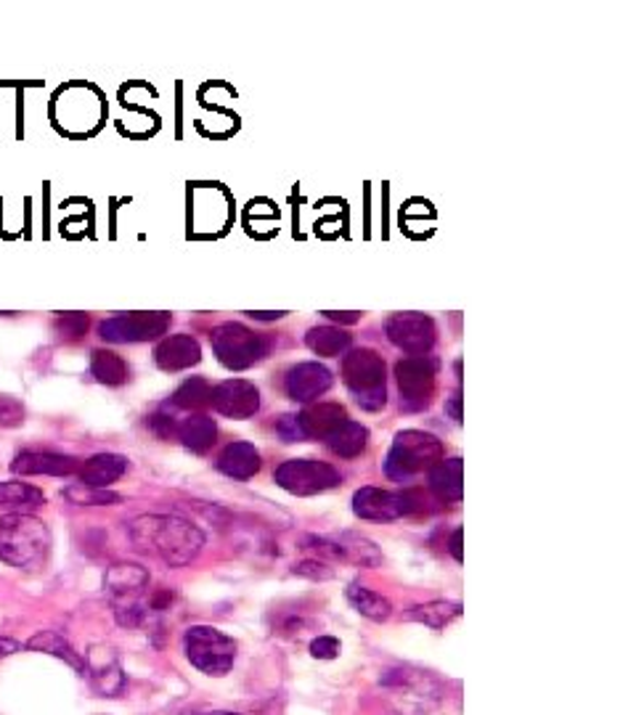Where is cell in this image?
<instances>
[{
    "mask_svg": "<svg viewBox=\"0 0 636 715\" xmlns=\"http://www.w3.org/2000/svg\"><path fill=\"white\" fill-rule=\"evenodd\" d=\"M130 541L138 552L162 559L168 567H186L205 548V533L175 514H144L130 522Z\"/></svg>",
    "mask_w": 636,
    "mask_h": 715,
    "instance_id": "cell-1",
    "label": "cell"
},
{
    "mask_svg": "<svg viewBox=\"0 0 636 715\" xmlns=\"http://www.w3.org/2000/svg\"><path fill=\"white\" fill-rule=\"evenodd\" d=\"M50 557V530L32 514H9L0 520V559L19 570L35 572Z\"/></svg>",
    "mask_w": 636,
    "mask_h": 715,
    "instance_id": "cell-2",
    "label": "cell"
},
{
    "mask_svg": "<svg viewBox=\"0 0 636 715\" xmlns=\"http://www.w3.org/2000/svg\"><path fill=\"white\" fill-rule=\"evenodd\" d=\"M342 379L364 411H382L387 406L385 361L374 350H350L342 358Z\"/></svg>",
    "mask_w": 636,
    "mask_h": 715,
    "instance_id": "cell-3",
    "label": "cell"
},
{
    "mask_svg": "<svg viewBox=\"0 0 636 715\" xmlns=\"http://www.w3.org/2000/svg\"><path fill=\"white\" fill-rule=\"evenodd\" d=\"M443 458V443L422 430L398 432L393 449L387 453L385 475L396 483H409L411 477L432 469Z\"/></svg>",
    "mask_w": 636,
    "mask_h": 715,
    "instance_id": "cell-4",
    "label": "cell"
},
{
    "mask_svg": "<svg viewBox=\"0 0 636 715\" xmlns=\"http://www.w3.org/2000/svg\"><path fill=\"white\" fill-rule=\"evenodd\" d=\"M379 686L387 692L390 707L396 715H424L441 697V686L432 676L413 668L387 670Z\"/></svg>",
    "mask_w": 636,
    "mask_h": 715,
    "instance_id": "cell-5",
    "label": "cell"
},
{
    "mask_svg": "<svg viewBox=\"0 0 636 715\" xmlns=\"http://www.w3.org/2000/svg\"><path fill=\"white\" fill-rule=\"evenodd\" d=\"M183 652H186L189 662L196 670L220 679L237 662L239 647L231 636L213 628V625H191L186 636H183Z\"/></svg>",
    "mask_w": 636,
    "mask_h": 715,
    "instance_id": "cell-6",
    "label": "cell"
},
{
    "mask_svg": "<svg viewBox=\"0 0 636 715\" xmlns=\"http://www.w3.org/2000/svg\"><path fill=\"white\" fill-rule=\"evenodd\" d=\"M209 342H213V350L215 355H218V361L226 368H231V372H245V368L260 363L265 355H269V348H271L263 334H258L254 329L237 321L220 324L218 329H213Z\"/></svg>",
    "mask_w": 636,
    "mask_h": 715,
    "instance_id": "cell-7",
    "label": "cell"
},
{
    "mask_svg": "<svg viewBox=\"0 0 636 715\" xmlns=\"http://www.w3.org/2000/svg\"><path fill=\"white\" fill-rule=\"evenodd\" d=\"M438 363L430 355H411L396 363V382L400 389V408L406 413H419L432 404L435 395Z\"/></svg>",
    "mask_w": 636,
    "mask_h": 715,
    "instance_id": "cell-8",
    "label": "cell"
},
{
    "mask_svg": "<svg viewBox=\"0 0 636 715\" xmlns=\"http://www.w3.org/2000/svg\"><path fill=\"white\" fill-rule=\"evenodd\" d=\"M276 485L292 496L327 493L342 483L340 472L332 464L316 458H289L276 469Z\"/></svg>",
    "mask_w": 636,
    "mask_h": 715,
    "instance_id": "cell-9",
    "label": "cell"
},
{
    "mask_svg": "<svg viewBox=\"0 0 636 715\" xmlns=\"http://www.w3.org/2000/svg\"><path fill=\"white\" fill-rule=\"evenodd\" d=\"M422 498L413 490H382V488H361L353 496V514L372 522H393L400 517L419 512Z\"/></svg>",
    "mask_w": 636,
    "mask_h": 715,
    "instance_id": "cell-10",
    "label": "cell"
},
{
    "mask_svg": "<svg viewBox=\"0 0 636 715\" xmlns=\"http://www.w3.org/2000/svg\"><path fill=\"white\" fill-rule=\"evenodd\" d=\"M173 316L170 313H123V316L106 318L99 327V337L114 344L149 342L168 331Z\"/></svg>",
    "mask_w": 636,
    "mask_h": 715,
    "instance_id": "cell-11",
    "label": "cell"
},
{
    "mask_svg": "<svg viewBox=\"0 0 636 715\" xmlns=\"http://www.w3.org/2000/svg\"><path fill=\"white\" fill-rule=\"evenodd\" d=\"M385 329L387 340L409 355L430 353L438 340L435 321L424 313H393Z\"/></svg>",
    "mask_w": 636,
    "mask_h": 715,
    "instance_id": "cell-12",
    "label": "cell"
},
{
    "mask_svg": "<svg viewBox=\"0 0 636 715\" xmlns=\"http://www.w3.org/2000/svg\"><path fill=\"white\" fill-rule=\"evenodd\" d=\"M303 544L305 548H314L316 554L350 561V565H359V567L382 565L379 548L359 533H342L337 535V538H316V535H305Z\"/></svg>",
    "mask_w": 636,
    "mask_h": 715,
    "instance_id": "cell-13",
    "label": "cell"
},
{
    "mask_svg": "<svg viewBox=\"0 0 636 715\" xmlns=\"http://www.w3.org/2000/svg\"><path fill=\"white\" fill-rule=\"evenodd\" d=\"M209 406L228 419H250L260 411V389L247 379H226L213 387Z\"/></svg>",
    "mask_w": 636,
    "mask_h": 715,
    "instance_id": "cell-14",
    "label": "cell"
},
{
    "mask_svg": "<svg viewBox=\"0 0 636 715\" xmlns=\"http://www.w3.org/2000/svg\"><path fill=\"white\" fill-rule=\"evenodd\" d=\"M146 586H149V572H146V567L133 565V561H117L104 576V589L110 593L114 610L144 602L141 593Z\"/></svg>",
    "mask_w": 636,
    "mask_h": 715,
    "instance_id": "cell-15",
    "label": "cell"
},
{
    "mask_svg": "<svg viewBox=\"0 0 636 715\" xmlns=\"http://www.w3.org/2000/svg\"><path fill=\"white\" fill-rule=\"evenodd\" d=\"M86 662V673L91 679V684L101 697H117L125 686L123 668H120L117 652L112 647H93L91 652L82 657Z\"/></svg>",
    "mask_w": 636,
    "mask_h": 715,
    "instance_id": "cell-16",
    "label": "cell"
},
{
    "mask_svg": "<svg viewBox=\"0 0 636 715\" xmlns=\"http://www.w3.org/2000/svg\"><path fill=\"white\" fill-rule=\"evenodd\" d=\"M286 395H289L295 404H310V400L321 398L329 387H332V372L321 363H297L286 372L284 379Z\"/></svg>",
    "mask_w": 636,
    "mask_h": 715,
    "instance_id": "cell-17",
    "label": "cell"
},
{
    "mask_svg": "<svg viewBox=\"0 0 636 715\" xmlns=\"http://www.w3.org/2000/svg\"><path fill=\"white\" fill-rule=\"evenodd\" d=\"M11 469L16 475H48V477H67L78 472V458L72 456H59V453L48 451H22L11 464Z\"/></svg>",
    "mask_w": 636,
    "mask_h": 715,
    "instance_id": "cell-18",
    "label": "cell"
},
{
    "mask_svg": "<svg viewBox=\"0 0 636 715\" xmlns=\"http://www.w3.org/2000/svg\"><path fill=\"white\" fill-rule=\"evenodd\" d=\"M155 361L168 374L183 372V368L196 366L202 361V348L191 334H175L157 344Z\"/></svg>",
    "mask_w": 636,
    "mask_h": 715,
    "instance_id": "cell-19",
    "label": "cell"
},
{
    "mask_svg": "<svg viewBox=\"0 0 636 715\" xmlns=\"http://www.w3.org/2000/svg\"><path fill=\"white\" fill-rule=\"evenodd\" d=\"M430 490L445 503L462 501L464 496V464L459 456L441 458L430 469Z\"/></svg>",
    "mask_w": 636,
    "mask_h": 715,
    "instance_id": "cell-20",
    "label": "cell"
},
{
    "mask_svg": "<svg viewBox=\"0 0 636 715\" xmlns=\"http://www.w3.org/2000/svg\"><path fill=\"white\" fill-rule=\"evenodd\" d=\"M263 467L260 453L250 443H231L218 456V469L231 480H250Z\"/></svg>",
    "mask_w": 636,
    "mask_h": 715,
    "instance_id": "cell-21",
    "label": "cell"
},
{
    "mask_svg": "<svg viewBox=\"0 0 636 715\" xmlns=\"http://www.w3.org/2000/svg\"><path fill=\"white\" fill-rule=\"evenodd\" d=\"M80 483L91 485V488H110L112 483H117L120 477L127 472V458L120 453H99V456L88 458L86 464L78 469Z\"/></svg>",
    "mask_w": 636,
    "mask_h": 715,
    "instance_id": "cell-22",
    "label": "cell"
},
{
    "mask_svg": "<svg viewBox=\"0 0 636 715\" xmlns=\"http://www.w3.org/2000/svg\"><path fill=\"white\" fill-rule=\"evenodd\" d=\"M300 427L305 432V440L316 438V440H327L342 421H348V411L340 404H318L310 406L308 411H303L300 417Z\"/></svg>",
    "mask_w": 636,
    "mask_h": 715,
    "instance_id": "cell-23",
    "label": "cell"
},
{
    "mask_svg": "<svg viewBox=\"0 0 636 715\" xmlns=\"http://www.w3.org/2000/svg\"><path fill=\"white\" fill-rule=\"evenodd\" d=\"M175 438L181 440L189 451L207 453L215 445V440H218V427H215V419L205 417V413H196V417L178 421Z\"/></svg>",
    "mask_w": 636,
    "mask_h": 715,
    "instance_id": "cell-24",
    "label": "cell"
},
{
    "mask_svg": "<svg viewBox=\"0 0 636 715\" xmlns=\"http://www.w3.org/2000/svg\"><path fill=\"white\" fill-rule=\"evenodd\" d=\"M323 443H327L329 449H332V453H337L340 458H355L366 451L368 430L364 424H359V421L348 419V421H342V424L337 427V430L327 440H323Z\"/></svg>",
    "mask_w": 636,
    "mask_h": 715,
    "instance_id": "cell-25",
    "label": "cell"
},
{
    "mask_svg": "<svg viewBox=\"0 0 636 715\" xmlns=\"http://www.w3.org/2000/svg\"><path fill=\"white\" fill-rule=\"evenodd\" d=\"M27 647L32 649V652H46L50 657H56V660H64L69 668L78 670L80 676L86 673V662H82V655L75 652L72 644H69L61 634H56V631H41V634H35L30 638Z\"/></svg>",
    "mask_w": 636,
    "mask_h": 715,
    "instance_id": "cell-26",
    "label": "cell"
},
{
    "mask_svg": "<svg viewBox=\"0 0 636 715\" xmlns=\"http://www.w3.org/2000/svg\"><path fill=\"white\" fill-rule=\"evenodd\" d=\"M46 496L35 485L27 483H0V509H9L11 514H30L32 509L43 507Z\"/></svg>",
    "mask_w": 636,
    "mask_h": 715,
    "instance_id": "cell-27",
    "label": "cell"
},
{
    "mask_svg": "<svg viewBox=\"0 0 636 715\" xmlns=\"http://www.w3.org/2000/svg\"><path fill=\"white\" fill-rule=\"evenodd\" d=\"M348 602L353 604L355 612H361V615L368 617V621H374V623L390 621V615H393L390 599L382 597V593H377V591L366 589V586H361V583H350Z\"/></svg>",
    "mask_w": 636,
    "mask_h": 715,
    "instance_id": "cell-28",
    "label": "cell"
},
{
    "mask_svg": "<svg viewBox=\"0 0 636 715\" xmlns=\"http://www.w3.org/2000/svg\"><path fill=\"white\" fill-rule=\"evenodd\" d=\"M456 617H462V604L459 602H445V599L411 606V610L406 612V621L422 623V625H428V628H435V631H441V628H445V625H451L456 621Z\"/></svg>",
    "mask_w": 636,
    "mask_h": 715,
    "instance_id": "cell-29",
    "label": "cell"
},
{
    "mask_svg": "<svg viewBox=\"0 0 636 715\" xmlns=\"http://www.w3.org/2000/svg\"><path fill=\"white\" fill-rule=\"evenodd\" d=\"M91 374L95 376L99 385L120 387L127 382V363L112 350H93L91 355Z\"/></svg>",
    "mask_w": 636,
    "mask_h": 715,
    "instance_id": "cell-30",
    "label": "cell"
},
{
    "mask_svg": "<svg viewBox=\"0 0 636 715\" xmlns=\"http://www.w3.org/2000/svg\"><path fill=\"white\" fill-rule=\"evenodd\" d=\"M305 344H308L316 355L337 358L350 348V334L337 327H314L305 334Z\"/></svg>",
    "mask_w": 636,
    "mask_h": 715,
    "instance_id": "cell-31",
    "label": "cell"
},
{
    "mask_svg": "<svg viewBox=\"0 0 636 715\" xmlns=\"http://www.w3.org/2000/svg\"><path fill=\"white\" fill-rule=\"evenodd\" d=\"M209 395H213L209 382L202 379V376H191V379H186L175 389L173 406L186 408V411H196V408L209 406Z\"/></svg>",
    "mask_w": 636,
    "mask_h": 715,
    "instance_id": "cell-32",
    "label": "cell"
},
{
    "mask_svg": "<svg viewBox=\"0 0 636 715\" xmlns=\"http://www.w3.org/2000/svg\"><path fill=\"white\" fill-rule=\"evenodd\" d=\"M64 496H67L72 503H80V507H114V503L123 501V498L112 493V490L91 488V485H82V483L69 485V488L64 490Z\"/></svg>",
    "mask_w": 636,
    "mask_h": 715,
    "instance_id": "cell-33",
    "label": "cell"
},
{
    "mask_svg": "<svg viewBox=\"0 0 636 715\" xmlns=\"http://www.w3.org/2000/svg\"><path fill=\"white\" fill-rule=\"evenodd\" d=\"M54 329L61 340H80L88 331V316L86 313H59L54 318Z\"/></svg>",
    "mask_w": 636,
    "mask_h": 715,
    "instance_id": "cell-34",
    "label": "cell"
},
{
    "mask_svg": "<svg viewBox=\"0 0 636 715\" xmlns=\"http://www.w3.org/2000/svg\"><path fill=\"white\" fill-rule=\"evenodd\" d=\"M292 572L300 578H308V580H329L334 576L332 570H329L327 561H318V559H303L297 561L295 567H292Z\"/></svg>",
    "mask_w": 636,
    "mask_h": 715,
    "instance_id": "cell-35",
    "label": "cell"
},
{
    "mask_svg": "<svg viewBox=\"0 0 636 715\" xmlns=\"http://www.w3.org/2000/svg\"><path fill=\"white\" fill-rule=\"evenodd\" d=\"M24 421V406L19 400L0 395V427H19Z\"/></svg>",
    "mask_w": 636,
    "mask_h": 715,
    "instance_id": "cell-36",
    "label": "cell"
},
{
    "mask_svg": "<svg viewBox=\"0 0 636 715\" xmlns=\"http://www.w3.org/2000/svg\"><path fill=\"white\" fill-rule=\"evenodd\" d=\"M276 435L284 440V443H303L305 440V432L300 427V419L292 417V413H286L276 421Z\"/></svg>",
    "mask_w": 636,
    "mask_h": 715,
    "instance_id": "cell-37",
    "label": "cell"
},
{
    "mask_svg": "<svg viewBox=\"0 0 636 715\" xmlns=\"http://www.w3.org/2000/svg\"><path fill=\"white\" fill-rule=\"evenodd\" d=\"M340 642H337L334 636H318L310 642V655L316 657V660H334L337 655H340Z\"/></svg>",
    "mask_w": 636,
    "mask_h": 715,
    "instance_id": "cell-38",
    "label": "cell"
},
{
    "mask_svg": "<svg viewBox=\"0 0 636 715\" xmlns=\"http://www.w3.org/2000/svg\"><path fill=\"white\" fill-rule=\"evenodd\" d=\"M175 424L178 421L173 417H164V413L151 417V430H155L159 438H175Z\"/></svg>",
    "mask_w": 636,
    "mask_h": 715,
    "instance_id": "cell-39",
    "label": "cell"
},
{
    "mask_svg": "<svg viewBox=\"0 0 636 715\" xmlns=\"http://www.w3.org/2000/svg\"><path fill=\"white\" fill-rule=\"evenodd\" d=\"M445 413L454 421H462V393H454L445 400Z\"/></svg>",
    "mask_w": 636,
    "mask_h": 715,
    "instance_id": "cell-40",
    "label": "cell"
},
{
    "mask_svg": "<svg viewBox=\"0 0 636 715\" xmlns=\"http://www.w3.org/2000/svg\"><path fill=\"white\" fill-rule=\"evenodd\" d=\"M323 316L332 318V321H337V324H359L364 313H353V310H350V313H337V310H327V313H323Z\"/></svg>",
    "mask_w": 636,
    "mask_h": 715,
    "instance_id": "cell-41",
    "label": "cell"
},
{
    "mask_svg": "<svg viewBox=\"0 0 636 715\" xmlns=\"http://www.w3.org/2000/svg\"><path fill=\"white\" fill-rule=\"evenodd\" d=\"M462 535H464V530L462 527H456L454 530V535H451V557H454L456 561H462L464 559V554H462Z\"/></svg>",
    "mask_w": 636,
    "mask_h": 715,
    "instance_id": "cell-42",
    "label": "cell"
},
{
    "mask_svg": "<svg viewBox=\"0 0 636 715\" xmlns=\"http://www.w3.org/2000/svg\"><path fill=\"white\" fill-rule=\"evenodd\" d=\"M22 649V644L14 642V638H0V657H9Z\"/></svg>",
    "mask_w": 636,
    "mask_h": 715,
    "instance_id": "cell-43",
    "label": "cell"
},
{
    "mask_svg": "<svg viewBox=\"0 0 636 715\" xmlns=\"http://www.w3.org/2000/svg\"><path fill=\"white\" fill-rule=\"evenodd\" d=\"M247 316H250V318H254V321H276V318H282L284 316V313H269V310H250V313H247Z\"/></svg>",
    "mask_w": 636,
    "mask_h": 715,
    "instance_id": "cell-44",
    "label": "cell"
},
{
    "mask_svg": "<svg viewBox=\"0 0 636 715\" xmlns=\"http://www.w3.org/2000/svg\"><path fill=\"white\" fill-rule=\"evenodd\" d=\"M205 715H239V713H228V711H215V713H205Z\"/></svg>",
    "mask_w": 636,
    "mask_h": 715,
    "instance_id": "cell-45",
    "label": "cell"
}]
</instances>
